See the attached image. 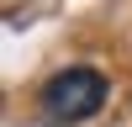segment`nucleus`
Listing matches in <instances>:
<instances>
[{
  "label": "nucleus",
  "mask_w": 132,
  "mask_h": 127,
  "mask_svg": "<svg viewBox=\"0 0 132 127\" xmlns=\"http://www.w3.org/2000/svg\"><path fill=\"white\" fill-rule=\"evenodd\" d=\"M106 106V74L101 69H63L42 85V111L53 122H85Z\"/></svg>",
  "instance_id": "obj_1"
}]
</instances>
